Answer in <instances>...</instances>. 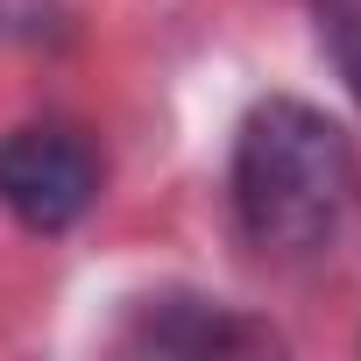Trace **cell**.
Wrapping results in <instances>:
<instances>
[{"mask_svg":"<svg viewBox=\"0 0 361 361\" xmlns=\"http://www.w3.org/2000/svg\"><path fill=\"white\" fill-rule=\"evenodd\" d=\"M234 227L262 262H312L354 199V149L312 99H262L234 135Z\"/></svg>","mask_w":361,"mask_h":361,"instance_id":"6da1fadb","label":"cell"},{"mask_svg":"<svg viewBox=\"0 0 361 361\" xmlns=\"http://www.w3.org/2000/svg\"><path fill=\"white\" fill-rule=\"evenodd\" d=\"M99 199V156L64 121H29L0 142V206L29 234H64Z\"/></svg>","mask_w":361,"mask_h":361,"instance_id":"7a4b0ae2","label":"cell"},{"mask_svg":"<svg viewBox=\"0 0 361 361\" xmlns=\"http://www.w3.org/2000/svg\"><path fill=\"white\" fill-rule=\"evenodd\" d=\"M128 347H156V354H227V347H269L262 326L234 319L227 305H206V298H149L142 319L128 326Z\"/></svg>","mask_w":361,"mask_h":361,"instance_id":"3957f363","label":"cell"},{"mask_svg":"<svg viewBox=\"0 0 361 361\" xmlns=\"http://www.w3.org/2000/svg\"><path fill=\"white\" fill-rule=\"evenodd\" d=\"M319 43L347 78V92L361 99V0H319Z\"/></svg>","mask_w":361,"mask_h":361,"instance_id":"277c9868","label":"cell"},{"mask_svg":"<svg viewBox=\"0 0 361 361\" xmlns=\"http://www.w3.org/2000/svg\"><path fill=\"white\" fill-rule=\"evenodd\" d=\"M57 0H0V36H43Z\"/></svg>","mask_w":361,"mask_h":361,"instance_id":"5b68a950","label":"cell"}]
</instances>
